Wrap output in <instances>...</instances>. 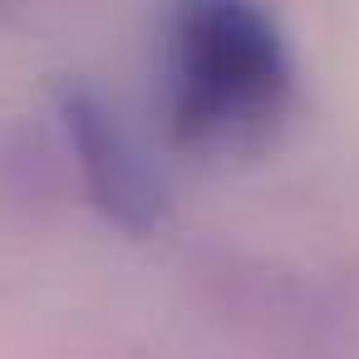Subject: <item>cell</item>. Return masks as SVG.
<instances>
[{
    "mask_svg": "<svg viewBox=\"0 0 359 359\" xmlns=\"http://www.w3.org/2000/svg\"><path fill=\"white\" fill-rule=\"evenodd\" d=\"M290 50L261 0H172L168 123L182 148H241L290 104Z\"/></svg>",
    "mask_w": 359,
    "mask_h": 359,
    "instance_id": "cell-1",
    "label": "cell"
},
{
    "mask_svg": "<svg viewBox=\"0 0 359 359\" xmlns=\"http://www.w3.org/2000/svg\"><path fill=\"white\" fill-rule=\"evenodd\" d=\"M55 123L60 148L99 217L123 236H153L168 222V182L123 114L99 89L65 79L55 89Z\"/></svg>",
    "mask_w": 359,
    "mask_h": 359,
    "instance_id": "cell-2",
    "label": "cell"
}]
</instances>
